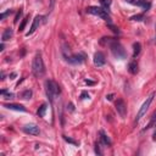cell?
I'll list each match as a JSON object with an SVG mask.
<instances>
[{
  "label": "cell",
  "instance_id": "cell-1",
  "mask_svg": "<svg viewBox=\"0 0 156 156\" xmlns=\"http://www.w3.org/2000/svg\"><path fill=\"white\" fill-rule=\"evenodd\" d=\"M102 40L106 41V44H108L110 49H111V52L113 54L115 57L122 60V58H126L127 54H126V50L123 49V46L121 45V43L116 39H112V38H102Z\"/></svg>",
  "mask_w": 156,
  "mask_h": 156
},
{
  "label": "cell",
  "instance_id": "cell-2",
  "mask_svg": "<svg viewBox=\"0 0 156 156\" xmlns=\"http://www.w3.org/2000/svg\"><path fill=\"white\" fill-rule=\"evenodd\" d=\"M32 71H33V74L37 78L43 77L44 73H45V66H44V61H43V57H41V54L40 52H37L35 56H34V58H33Z\"/></svg>",
  "mask_w": 156,
  "mask_h": 156
},
{
  "label": "cell",
  "instance_id": "cell-3",
  "mask_svg": "<svg viewBox=\"0 0 156 156\" xmlns=\"http://www.w3.org/2000/svg\"><path fill=\"white\" fill-rule=\"evenodd\" d=\"M45 90H46V95L51 102H54V100L60 95V91H61L58 84L52 79H48L45 82Z\"/></svg>",
  "mask_w": 156,
  "mask_h": 156
},
{
  "label": "cell",
  "instance_id": "cell-4",
  "mask_svg": "<svg viewBox=\"0 0 156 156\" xmlns=\"http://www.w3.org/2000/svg\"><path fill=\"white\" fill-rule=\"evenodd\" d=\"M87 12L94 16H98L102 20H105L106 22H111V17L108 15V11L105 10L104 7H98V6H88L87 7Z\"/></svg>",
  "mask_w": 156,
  "mask_h": 156
},
{
  "label": "cell",
  "instance_id": "cell-5",
  "mask_svg": "<svg viewBox=\"0 0 156 156\" xmlns=\"http://www.w3.org/2000/svg\"><path fill=\"white\" fill-rule=\"evenodd\" d=\"M62 55L65 57V60L68 62V63H72V65H80L85 61V55L84 54H68L66 51H62Z\"/></svg>",
  "mask_w": 156,
  "mask_h": 156
},
{
  "label": "cell",
  "instance_id": "cell-6",
  "mask_svg": "<svg viewBox=\"0 0 156 156\" xmlns=\"http://www.w3.org/2000/svg\"><path fill=\"white\" fill-rule=\"evenodd\" d=\"M154 96H155V91L154 93H151L147 98H146V100L144 101V104L141 105V107L139 108V111H138V115H136V117H135V122L138 123L140 119H141V117L146 113V111L149 110V107H150V105H151V102H152V100H154Z\"/></svg>",
  "mask_w": 156,
  "mask_h": 156
},
{
  "label": "cell",
  "instance_id": "cell-7",
  "mask_svg": "<svg viewBox=\"0 0 156 156\" xmlns=\"http://www.w3.org/2000/svg\"><path fill=\"white\" fill-rule=\"evenodd\" d=\"M45 18H46L45 16H39V15H38V16H35V17H34V20H33V23H32V26H30V29L26 33V35L28 37V35L33 34V33L37 30V28H38L43 22H45Z\"/></svg>",
  "mask_w": 156,
  "mask_h": 156
},
{
  "label": "cell",
  "instance_id": "cell-8",
  "mask_svg": "<svg viewBox=\"0 0 156 156\" xmlns=\"http://www.w3.org/2000/svg\"><path fill=\"white\" fill-rule=\"evenodd\" d=\"M115 105H116V110H117L118 115L121 117H126V115H127V105H126V102L122 99H117Z\"/></svg>",
  "mask_w": 156,
  "mask_h": 156
},
{
  "label": "cell",
  "instance_id": "cell-9",
  "mask_svg": "<svg viewBox=\"0 0 156 156\" xmlns=\"http://www.w3.org/2000/svg\"><path fill=\"white\" fill-rule=\"evenodd\" d=\"M23 132L27 133V134H30V135H38L40 133V129L37 124L34 123H29V124H26L23 127Z\"/></svg>",
  "mask_w": 156,
  "mask_h": 156
},
{
  "label": "cell",
  "instance_id": "cell-10",
  "mask_svg": "<svg viewBox=\"0 0 156 156\" xmlns=\"http://www.w3.org/2000/svg\"><path fill=\"white\" fill-rule=\"evenodd\" d=\"M105 62H106V60H105V55H104L101 51H98V52L94 54V65H95V66H98V67L104 66Z\"/></svg>",
  "mask_w": 156,
  "mask_h": 156
},
{
  "label": "cell",
  "instance_id": "cell-11",
  "mask_svg": "<svg viewBox=\"0 0 156 156\" xmlns=\"http://www.w3.org/2000/svg\"><path fill=\"white\" fill-rule=\"evenodd\" d=\"M4 106L9 110H15V111H22V112H26L27 108L22 105H18V104H4Z\"/></svg>",
  "mask_w": 156,
  "mask_h": 156
},
{
  "label": "cell",
  "instance_id": "cell-12",
  "mask_svg": "<svg viewBox=\"0 0 156 156\" xmlns=\"http://www.w3.org/2000/svg\"><path fill=\"white\" fill-rule=\"evenodd\" d=\"M12 35H13V30H12L11 28H6V29L4 30V33H2V35H1V40H2V43L10 40V39L12 38Z\"/></svg>",
  "mask_w": 156,
  "mask_h": 156
},
{
  "label": "cell",
  "instance_id": "cell-13",
  "mask_svg": "<svg viewBox=\"0 0 156 156\" xmlns=\"http://www.w3.org/2000/svg\"><path fill=\"white\" fill-rule=\"evenodd\" d=\"M128 71L132 73V74H136L138 73V63L135 60H132L128 65Z\"/></svg>",
  "mask_w": 156,
  "mask_h": 156
},
{
  "label": "cell",
  "instance_id": "cell-14",
  "mask_svg": "<svg viewBox=\"0 0 156 156\" xmlns=\"http://www.w3.org/2000/svg\"><path fill=\"white\" fill-rule=\"evenodd\" d=\"M140 49H141V45H140V43H134L133 44V57L135 58L139 54H140Z\"/></svg>",
  "mask_w": 156,
  "mask_h": 156
},
{
  "label": "cell",
  "instance_id": "cell-15",
  "mask_svg": "<svg viewBox=\"0 0 156 156\" xmlns=\"http://www.w3.org/2000/svg\"><path fill=\"white\" fill-rule=\"evenodd\" d=\"M100 140H101V143L104 144V145H107V146H110L111 145V141H110V139L107 138V135L101 130L100 132Z\"/></svg>",
  "mask_w": 156,
  "mask_h": 156
},
{
  "label": "cell",
  "instance_id": "cell-16",
  "mask_svg": "<svg viewBox=\"0 0 156 156\" xmlns=\"http://www.w3.org/2000/svg\"><path fill=\"white\" fill-rule=\"evenodd\" d=\"M46 108H48V106H46V104H43L39 108H38V116L39 117H44L45 116V112H46Z\"/></svg>",
  "mask_w": 156,
  "mask_h": 156
},
{
  "label": "cell",
  "instance_id": "cell-17",
  "mask_svg": "<svg viewBox=\"0 0 156 156\" xmlns=\"http://www.w3.org/2000/svg\"><path fill=\"white\" fill-rule=\"evenodd\" d=\"M100 4H101V7H104L105 10H110V6H111V0H100Z\"/></svg>",
  "mask_w": 156,
  "mask_h": 156
},
{
  "label": "cell",
  "instance_id": "cell-18",
  "mask_svg": "<svg viewBox=\"0 0 156 156\" xmlns=\"http://www.w3.org/2000/svg\"><path fill=\"white\" fill-rule=\"evenodd\" d=\"M21 96H22L23 99H30V96H32V91H30V90H26V91H23V93L21 94Z\"/></svg>",
  "mask_w": 156,
  "mask_h": 156
},
{
  "label": "cell",
  "instance_id": "cell-19",
  "mask_svg": "<svg viewBox=\"0 0 156 156\" xmlns=\"http://www.w3.org/2000/svg\"><path fill=\"white\" fill-rule=\"evenodd\" d=\"M1 94L5 96V99H13V94L12 93H6V90H1Z\"/></svg>",
  "mask_w": 156,
  "mask_h": 156
},
{
  "label": "cell",
  "instance_id": "cell-20",
  "mask_svg": "<svg viewBox=\"0 0 156 156\" xmlns=\"http://www.w3.org/2000/svg\"><path fill=\"white\" fill-rule=\"evenodd\" d=\"M156 123V111H155V113L152 115V117H151V121H150V123H149V126L146 127V128H150L152 124H155Z\"/></svg>",
  "mask_w": 156,
  "mask_h": 156
},
{
  "label": "cell",
  "instance_id": "cell-21",
  "mask_svg": "<svg viewBox=\"0 0 156 156\" xmlns=\"http://www.w3.org/2000/svg\"><path fill=\"white\" fill-rule=\"evenodd\" d=\"M143 18H144V16H143V15H136V16L130 17V20H132V21H141Z\"/></svg>",
  "mask_w": 156,
  "mask_h": 156
},
{
  "label": "cell",
  "instance_id": "cell-22",
  "mask_svg": "<svg viewBox=\"0 0 156 156\" xmlns=\"http://www.w3.org/2000/svg\"><path fill=\"white\" fill-rule=\"evenodd\" d=\"M21 15H22V10H20V11L17 12V15H16V17H15V20H13V22H15V23H17V22H18V20L21 18Z\"/></svg>",
  "mask_w": 156,
  "mask_h": 156
},
{
  "label": "cell",
  "instance_id": "cell-23",
  "mask_svg": "<svg viewBox=\"0 0 156 156\" xmlns=\"http://www.w3.org/2000/svg\"><path fill=\"white\" fill-rule=\"evenodd\" d=\"M28 18H29V16H27V17H26V18L23 20L22 24L20 26V30H23V29H24V26H26V23H27V20H28Z\"/></svg>",
  "mask_w": 156,
  "mask_h": 156
},
{
  "label": "cell",
  "instance_id": "cell-24",
  "mask_svg": "<svg viewBox=\"0 0 156 156\" xmlns=\"http://www.w3.org/2000/svg\"><path fill=\"white\" fill-rule=\"evenodd\" d=\"M63 139H65L66 141H68V143H72V144H74V145H77V144H78V143H77V141H74L73 139H71V138H67V136H65V135H63Z\"/></svg>",
  "mask_w": 156,
  "mask_h": 156
},
{
  "label": "cell",
  "instance_id": "cell-25",
  "mask_svg": "<svg viewBox=\"0 0 156 156\" xmlns=\"http://www.w3.org/2000/svg\"><path fill=\"white\" fill-rule=\"evenodd\" d=\"M87 98H89V94L87 91H83L82 95H80V99H87Z\"/></svg>",
  "mask_w": 156,
  "mask_h": 156
},
{
  "label": "cell",
  "instance_id": "cell-26",
  "mask_svg": "<svg viewBox=\"0 0 156 156\" xmlns=\"http://www.w3.org/2000/svg\"><path fill=\"white\" fill-rule=\"evenodd\" d=\"M127 2H129V4H133V5H138V1L139 0H126Z\"/></svg>",
  "mask_w": 156,
  "mask_h": 156
},
{
  "label": "cell",
  "instance_id": "cell-27",
  "mask_svg": "<svg viewBox=\"0 0 156 156\" xmlns=\"http://www.w3.org/2000/svg\"><path fill=\"white\" fill-rule=\"evenodd\" d=\"M156 127V126H155ZM152 140H156V129H155V132H154V135H152Z\"/></svg>",
  "mask_w": 156,
  "mask_h": 156
},
{
  "label": "cell",
  "instance_id": "cell-28",
  "mask_svg": "<svg viewBox=\"0 0 156 156\" xmlns=\"http://www.w3.org/2000/svg\"><path fill=\"white\" fill-rule=\"evenodd\" d=\"M85 83L87 84H94V82H91V80H85Z\"/></svg>",
  "mask_w": 156,
  "mask_h": 156
},
{
  "label": "cell",
  "instance_id": "cell-29",
  "mask_svg": "<svg viewBox=\"0 0 156 156\" xmlns=\"http://www.w3.org/2000/svg\"><path fill=\"white\" fill-rule=\"evenodd\" d=\"M2 50H4V44L0 45V51H2Z\"/></svg>",
  "mask_w": 156,
  "mask_h": 156
},
{
  "label": "cell",
  "instance_id": "cell-30",
  "mask_svg": "<svg viewBox=\"0 0 156 156\" xmlns=\"http://www.w3.org/2000/svg\"><path fill=\"white\" fill-rule=\"evenodd\" d=\"M112 96H113V95H112V94H111V95H108V96H106V98H107V99H108V100H111V99H112Z\"/></svg>",
  "mask_w": 156,
  "mask_h": 156
}]
</instances>
